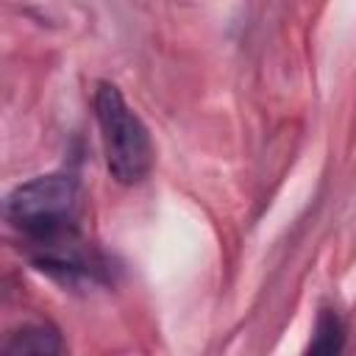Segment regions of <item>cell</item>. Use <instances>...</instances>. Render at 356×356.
Instances as JSON below:
<instances>
[{"label": "cell", "instance_id": "6da1fadb", "mask_svg": "<svg viewBox=\"0 0 356 356\" xmlns=\"http://www.w3.org/2000/svg\"><path fill=\"white\" fill-rule=\"evenodd\" d=\"M75 178L56 172L17 186L6 200V217L33 248H39L75 234Z\"/></svg>", "mask_w": 356, "mask_h": 356}, {"label": "cell", "instance_id": "7a4b0ae2", "mask_svg": "<svg viewBox=\"0 0 356 356\" xmlns=\"http://www.w3.org/2000/svg\"><path fill=\"white\" fill-rule=\"evenodd\" d=\"M95 117L100 125V142L106 167L114 181L134 186L147 178L153 167V145L142 120L131 111L122 92L114 83H100L95 92Z\"/></svg>", "mask_w": 356, "mask_h": 356}, {"label": "cell", "instance_id": "3957f363", "mask_svg": "<svg viewBox=\"0 0 356 356\" xmlns=\"http://www.w3.org/2000/svg\"><path fill=\"white\" fill-rule=\"evenodd\" d=\"M61 350V339L53 328L47 325H31L22 328L19 334L11 337V342L6 345V353L19 356V353H36V356H47V353H58Z\"/></svg>", "mask_w": 356, "mask_h": 356}, {"label": "cell", "instance_id": "277c9868", "mask_svg": "<svg viewBox=\"0 0 356 356\" xmlns=\"http://www.w3.org/2000/svg\"><path fill=\"white\" fill-rule=\"evenodd\" d=\"M342 348V323L334 312H323L314 328V339L309 345L312 353H337Z\"/></svg>", "mask_w": 356, "mask_h": 356}]
</instances>
